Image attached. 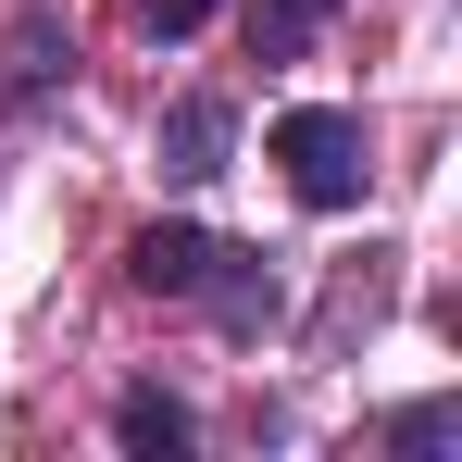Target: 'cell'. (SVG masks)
<instances>
[{
    "mask_svg": "<svg viewBox=\"0 0 462 462\" xmlns=\"http://www.w3.org/2000/svg\"><path fill=\"white\" fill-rule=\"evenodd\" d=\"M275 175L300 188V213H350L375 188V125L337 100H300V113H275Z\"/></svg>",
    "mask_w": 462,
    "mask_h": 462,
    "instance_id": "cell-1",
    "label": "cell"
},
{
    "mask_svg": "<svg viewBox=\"0 0 462 462\" xmlns=\"http://www.w3.org/2000/svg\"><path fill=\"white\" fill-rule=\"evenodd\" d=\"M188 312H213V337H263L275 312H288V275L263 263V250H237V237H213V263H200V288H188Z\"/></svg>",
    "mask_w": 462,
    "mask_h": 462,
    "instance_id": "cell-2",
    "label": "cell"
},
{
    "mask_svg": "<svg viewBox=\"0 0 462 462\" xmlns=\"http://www.w3.org/2000/svg\"><path fill=\"white\" fill-rule=\"evenodd\" d=\"M162 175H175V188H200V175H226V151H237V100H213V88H188V100H175V113H162Z\"/></svg>",
    "mask_w": 462,
    "mask_h": 462,
    "instance_id": "cell-3",
    "label": "cell"
},
{
    "mask_svg": "<svg viewBox=\"0 0 462 462\" xmlns=\"http://www.w3.org/2000/svg\"><path fill=\"white\" fill-rule=\"evenodd\" d=\"M200 263H213V226H188V213H162V226L125 237V288H138V300H188Z\"/></svg>",
    "mask_w": 462,
    "mask_h": 462,
    "instance_id": "cell-4",
    "label": "cell"
},
{
    "mask_svg": "<svg viewBox=\"0 0 462 462\" xmlns=\"http://www.w3.org/2000/svg\"><path fill=\"white\" fill-rule=\"evenodd\" d=\"M250 63H312V38L337 25V0H250Z\"/></svg>",
    "mask_w": 462,
    "mask_h": 462,
    "instance_id": "cell-5",
    "label": "cell"
},
{
    "mask_svg": "<svg viewBox=\"0 0 462 462\" xmlns=\"http://www.w3.org/2000/svg\"><path fill=\"white\" fill-rule=\"evenodd\" d=\"M113 438H125L138 462H175L200 425H188V400H175V387H125V400H113Z\"/></svg>",
    "mask_w": 462,
    "mask_h": 462,
    "instance_id": "cell-6",
    "label": "cell"
},
{
    "mask_svg": "<svg viewBox=\"0 0 462 462\" xmlns=\"http://www.w3.org/2000/svg\"><path fill=\"white\" fill-rule=\"evenodd\" d=\"M375 438H387V450H412V462H425V450H450V438H462V400H450V387H438V400H400V412H387Z\"/></svg>",
    "mask_w": 462,
    "mask_h": 462,
    "instance_id": "cell-7",
    "label": "cell"
},
{
    "mask_svg": "<svg viewBox=\"0 0 462 462\" xmlns=\"http://www.w3.org/2000/svg\"><path fill=\"white\" fill-rule=\"evenodd\" d=\"M213 13H226V0H138V25H151L162 51H175V38H200V25H213Z\"/></svg>",
    "mask_w": 462,
    "mask_h": 462,
    "instance_id": "cell-8",
    "label": "cell"
}]
</instances>
